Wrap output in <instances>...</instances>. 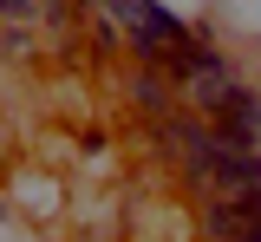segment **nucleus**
<instances>
[{
    "mask_svg": "<svg viewBox=\"0 0 261 242\" xmlns=\"http://www.w3.org/2000/svg\"><path fill=\"white\" fill-rule=\"evenodd\" d=\"M202 20H222L228 33L255 39V33H261V0H209V13H202Z\"/></svg>",
    "mask_w": 261,
    "mask_h": 242,
    "instance_id": "nucleus-1",
    "label": "nucleus"
},
{
    "mask_svg": "<svg viewBox=\"0 0 261 242\" xmlns=\"http://www.w3.org/2000/svg\"><path fill=\"white\" fill-rule=\"evenodd\" d=\"M137 105H157V111H170V85H163V72H137Z\"/></svg>",
    "mask_w": 261,
    "mask_h": 242,
    "instance_id": "nucleus-2",
    "label": "nucleus"
},
{
    "mask_svg": "<svg viewBox=\"0 0 261 242\" xmlns=\"http://www.w3.org/2000/svg\"><path fill=\"white\" fill-rule=\"evenodd\" d=\"M0 13H7V20H33L39 7H33V0H0Z\"/></svg>",
    "mask_w": 261,
    "mask_h": 242,
    "instance_id": "nucleus-3",
    "label": "nucleus"
},
{
    "mask_svg": "<svg viewBox=\"0 0 261 242\" xmlns=\"http://www.w3.org/2000/svg\"><path fill=\"white\" fill-rule=\"evenodd\" d=\"M170 7H183V13H209V0H170Z\"/></svg>",
    "mask_w": 261,
    "mask_h": 242,
    "instance_id": "nucleus-4",
    "label": "nucleus"
}]
</instances>
